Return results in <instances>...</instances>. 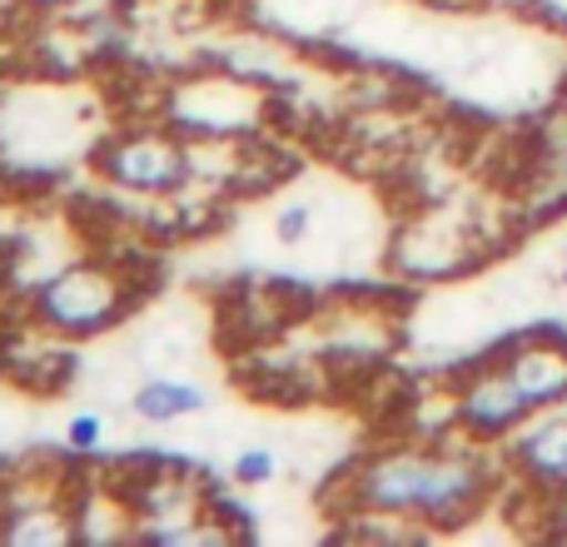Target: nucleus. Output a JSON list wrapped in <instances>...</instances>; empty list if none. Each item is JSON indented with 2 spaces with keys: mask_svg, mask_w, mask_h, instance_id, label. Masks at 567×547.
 Listing matches in <instances>:
<instances>
[{
  "mask_svg": "<svg viewBox=\"0 0 567 547\" xmlns=\"http://www.w3.org/2000/svg\"><path fill=\"white\" fill-rule=\"evenodd\" d=\"M503 483V453L453 438H403L363 453L343 473V508L363 523H393L399 533H453L478 518Z\"/></svg>",
  "mask_w": 567,
  "mask_h": 547,
  "instance_id": "f257e3e1",
  "label": "nucleus"
},
{
  "mask_svg": "<svg viewBox=\"0 0 567 547\" xmlns=\"http://www.w3.org/2000/svg\"><path fill=\"white\" fill-rule=\"evenodd\" d=\"M135 309V274L115 259H70L40 274L25 293V319L55 343L105 339Z\"/></svg>",
  "mask_w": 567,
  "mask_h": 547,
  "instance_id": "f03ea898",
  "label": "nucleus"
},
{
  "mask_svg": "<svg viewBox=\"0 0 567 547\" xmlns=\"http://www.w3.org/2000/svg\"><path fill=\"white\" fill-rule=\"evenodd\" d=\"M95 175L130 199H175L195 185L199 159L179 130L125 125L95 145Z\"/></svg>",
  "mask_w": 567,
  "mask_h": 547,
  "instance_id": "7ed1b4c3",
  "label": "nucleus"
},
{
  "mask_svg": "<svg viewBox=\"0 0 567 547\" xmlns=\"http://www.w3.org/2000/svg\"><path fill=\"white\" fill-rule=\"evenodd\" d=\"M533 419L528 399L518 393V383L503 373L498 359H483L463 373L449 389V423L453 433L483 443V448H503L523 423Z\"/></svg>",
  "mask_w": 567,
  "mask_h": 547,
  "instance_id": "20e7f679",
  "label": "nucleus"
},
{
  "mask_svg": "<svg viewBox=\"0 0 567 547\" xmlns=\"http://www.w3.org/2000/svg\"><path fill=\"white\" fill-rule=\"evenodd\" d=\"M498 453L518 488L538 493L548 503L567 498V409L533 413Z\"/></svg>",
  "mask_w": 567,
  "mask_h": 547,
  "instance_id": "39448f33",
  "label": "nucleus"
},
{
  "mask_svg": "<svg viewBox=\"0 0 567 547\" xmlns=\"http://www.w3.org/2000/svg\"><path fill=\"white\" fill-rule=\"evenodd\" d=\"M120 503H125V513H135V528L130 533H140V538H150V543L199 538V508H205V498H199V488L185 473L155 468L130 493H120Z\"/></svg>",
  "mask_w": 567,
  "mask_h": 547,
  "instance_id": "423d86ee",
  "label": "nucleus"
},
{
  "mask_svg": "<svg viewBox=\"0 0 567 547\" xmlns=\"http://www.w3.org/2000/svg\"><path fill=\"white\" fill-rule=\"evenodd\" d=\"M503 373L518 383V393L528 399L533 413L567 409V343L548 339V333H528V339H513L498 353Z\"/></svg>",
  "mask_w": 567,
  "mask_h": 547,
  "instance_id": "0eeeda50",
  "label": "nucleus"
},
{
  "mask_svg": "<svg viewBox=\"0 0 567 547\" xmlns=\"http://www.w3.org/2000/svg\"><path fill=\"white\" fill-rule=\"evenodd\" d=\"M209 409V393L195 379H179V373H150L135 393H130V419L150 423V429H169V423L199 419Z\"/></svg>",
  "mask_w": 567,
  "mask_h": 547,
  "instance_id": "6e6552de",
  "label": "nucleus"
},
{
  "mask_svg": "<svg viewBox=\"0 0 567 547\" xmlns=\"http://www.w3.org/2000/svg\"><path fill=\"white\" fill-rule=\"evenodd\" d=\"M269 229H275V245L279 249H303L313 235H319V199L313 195H289L275 205V219H269Z\"/></svg>",
  "mask_w": 567,
  "mask_h": 547,
  "instance_id": "1a4fd4ad",
  "label": "nucleus"
},
{
  "mask_svg": "<svg viewBox=\"0 0 567 547\" xmlns=\"http://www.w3.org/2000/svg\"><path fill=\"white\" fill-rule=\"evenodd\" d=\"M279 473H284V463L269 443H249V448H239L235 458H229V478H235V488H245V493L269 488Z\"/></svg>",
  "mask_w": 567,
  "mask_h": 547,
  "instance_id": "9d476101",
  "label": "nucleus"
},
{
  "mask_svg": "<svg viewBox=\"0 0 567 547\" xmlns=\"http://www.w3.org/2000/svg\"><path fill=\"white\" fill-rule=\"evenodd\" d=\"M105 443H110V419L100 409H75L65 419V448L75 458H95Z\"/></svg>",
  "mask_w": 567,
  "mask_h": 547,
  "instance_id": "9b49d317",
  "label": "nucleus"
},
{
  "mask_svg": "<svg viewBox=\"0 0 567 547\" xmlns=\"http://www.w3.org/2000/svg\"><path fill=\"white\" fill-rule=\"evenodd\" d=\"M518 6L533 25H543V30H553V35L567 40V0H518Z\"/></svg>",
  "mask_w": 567,
  "mask_h": 547,
  "instance_id": "f8f14e48",
  "label": "nucleus"
},
{
  "mask_svg": "<svg viewBox=\"0 0 567 547\" xmlns=\"http://www.w3.org/2000/svg\"><path fill=\"white\" fill-rule=\"evenodd\" d=\"M80 6H85V0H16V10H25V16H35V20H60Z\"/></svg>",
  "mask_w": 567,
  "mask_h": 547,
  "instance_id": "ddd939ff",
  "label": "nucleus"
},
{
  "mask_svg": "<svg viewBox=\"0 0 567 547\" xmlns=\"http://www.w3.org/2000/svg\"><path fill=\"white\" fill-rule=\"evenodd\" d=\"M558 289H563V303H567V239H563V259H558Z\"/></svg>",
  "mask_w": 567,
  "mask_h": 547,
  "instance_id": "4468645a",
  "label": "nucleus"
}]
</instances>
